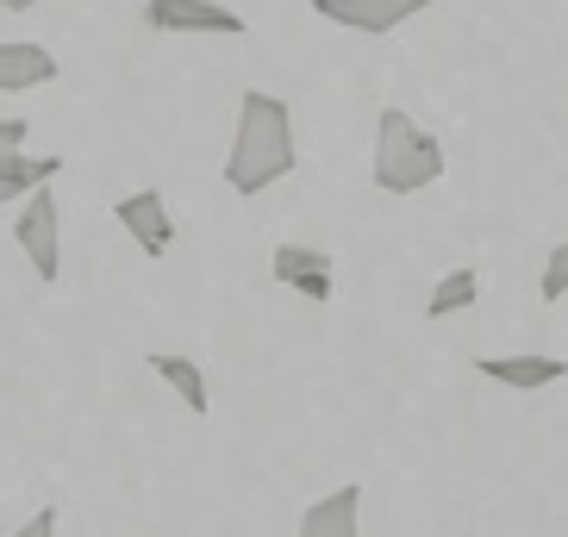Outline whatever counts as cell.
Returning a JSON list of instances; mask_svg holds the SVG:
<instances>
[{
    "mask_svg": "<svg viewBox=\"0 0 568 537\" xmlns=\"http://www.w3.org/2000/svg\"><path fill=\"white\" fill-rule=\"evenodd\" d=\"M301 169V132H294V107L268 88H244L237 94V125L232 151H225V188L232 194H268Z\"/></svg>",
    "mask_w": 568,
    "mask_h": 537,
    "instance_id": "obj_1",
    "label": "cell"
},
{
    "mask_svg": "<svg viewBox=\"0 0 568 537\" xmlns=\"http://www.w3.org/2000/svg\"><path fill=\"white\" fill-rule=\"evenodd\" d=\"M444 169H450L444 144L406 107H382L375 113V188L382 194H400V201L406 194H425V188L444 182Z\"/></svg>",
    "mask_w": 568,
    "mask_h": 537,
    "instance_id": "obj_2",
    "label": "cell"
},
{
    "mask_svg": "<svg viewBox=\"0 0 568 537\" xmlns=\"http://www.w3.org/2000/svg\"><path fill=\"white\" fill-rule=\"evenodd\" d=\"M13 237H19V251H26V263H32L38 282H57V275H63V213H57L51 188L19 206Z\"/></svg>",
    "mask_w": 568,
    "mask_h": 537,
    "instance_id": "obj_3",
    "label": "cell"
},
{
    "mask_svg": "<svg viewBox=\"0 0 568 537\" xmlns=\"http://www.w3.org/2000/svg\"><path fill=\"white\" fill-rule=\"evenodd\" d=\"M151 32H201V38H244L251 19L232 13L225 0H144Z\"/></svg>",
    "mask_w": 568,
    "mask_h": 537,
    "instance_id": "obj_4",
    "label": "cell"
},
{
    "mask_svg": "<svg viewBox=\"0 0 568 537\" xmlns=\"http://www.w3.org/2000/svg\"><path fill=\"white\" fill-rule=\"evenodd\" d=\"M113 219L125 225V237H132L151 263H163V256L175 251V219H169V194H163V188H132V194H119Z\"/></svg>",
    "mask_w": 568,
    "mask_h": 537,
    "instance_id": "obj_5",
    "label": "cell"
},
{
    "mask_svg": "<svg viewBox=\"0 0 568 537\" xmlns=\"http://www.w3.org/2000/svg\"><path fill=\"white\" fill-rule=\"evenodd\" d=\"M268 268H275V282L294 287V294L313 301V306H325L337 294V275H332L337 263H332V251H318V244H294V237H287V244L268 251Z\"/></svg>",
    "mask_w": 568,
    "mask_h": 537,
    "instance_id": "obj_6",
    "label": "cell"
},
{
    "mask_svg": "<svg viewBox=\"0 0 568 537\" xmlns=\"http://www.w3.org/2000/svg\"><path fill=\"white\" fill-rule=\"evenodd\" d=\"M425 7H437V0H313L318 19H332V26H344V32H363V38L400 32L406 19H418Z\"/></svg>",
    "mask_w": 568,
    "mask_h": 537,
    "instance_id": "obj_7",
    "label": "cell"
},
{
    "mask_svg": "<svg viewBox=\"0 0 568 537\" xmlns=\"http://www.w3.org/2000/svg\"><path fill=\"white\" fill-rule=\"evenodd\" d=\"M481 382L494 387H513V394H537V387H556L568 382V363L550 351H518V356H475Z\"/></svg>",
    "mask_w": 568,
    "mask_h": 537,
    "instance_id": "obj_8",
    "label": "cell"
},
{
    "mask_svg": "<svg viewBox=\"0 0 568 537\" xmlns=\"http://www.w3.org/2000/svg\"><path fill=\"white\" fill-rule=\"evenodd\" d=\"M63 75L51 44H32V38H7L0 44V94H32V88H51Z\"/></svg>",
    "mask_w": 568,
    "mask_h": 537,
    "instance_id": "obj_9",
    "label": "cell"
},
{
    "mask_svg": "<svg viewBox=\"0 0 568 537\" xmlns=\"http://www.w3.org/2000/svg\"><path fill=\"white\" fill-rule=\"evenodd\" d=\"M294 537H363V482H344L332 494H318L301 513Z\"/></svg>",
    "mask_w": 568,
    "mask_h": 537,
    "instance_id": "obj_10",
    "label": "cell"
},
{
    "mask_svg": "<svg viewBox=\"0 0 568 537\" xmlns=\"http://www.w3.org/2000/svg\"><path fill=\"white\" fill-rule=\"evenodd\" d=\"M144 369H151L156 382L175 387V401H182L194 419H206V413H213V387H206V369L194 363V356H182V351H151V356H144Z\"/></svg>",
    "mask_w": 568,
    "mask_h": 537,
    "instance_id": "obj_11",
    "label": "cell"
},
{
    "mask_svg": "<svg viewBox=\"0 0 568 537\" xmlns=\"http://www.w3.org/2000/svg\"><path fill=\"white\" fill-rule=\"evenodd\" d=\"M57 169H63V156H26V151H7L0 156V206H26L32 194H44V188L57 182Z\"/></svg>",
    "mask_w": 568,
    "mask_h": 537,
    "instance_id": "obj_12",
    "label": "cell"
},
{
    "mask_svg": "<svg viewBox=\"0 0 568 537\" xmlns=\"http://www.w3.org/2000/svg\"><path fill=\"white\" fill-rule=\"evenodd\" d=\"M475 301H481V275H475V268H444V275H437V287L425 294V320L468 313Z\"/></svg>",
    "mask_w": 568,
    "mask_h": 537,
    "instance_id": "obj_13",
    "label": "cell"
},
{
    "mask_svg": "<svg viewBox=\"0 0 568 537\" xmlns=\"http://www.w3.org/2000/svg\"><path fill=\"white\" fill-rule=\"evenodd\" d=\"M537 294H544L550 306H556V301H568V237L550 251V263H544V282H537Z\"/></svg>",
    "mask_w": 568,
    "mask_h": 537,
    "instance_id": "obj_14",
    "label": "cell"
},
{
    "mask_svg": "<svg viewBox=\"0 0 568 537\" xmlns=\"http://www.w3.org/2000/svg\"><path fill=\"white\" fill-rule=\"evenodd\" d=\"M7 537H57V506H38L32 519L19 525V531H7Z\"/></svg>",
    "mask_w": 568,
    "mask_h": 537,
    "instance_id": "obj_15",
    "label": "cell"
},
{
    "mask_svg": "<svg viewBox=\"0 0 568 537\" xmlns=\"http://www.w3.org/2000/svg\"><path fill=\"white\" fill-rule=\"evenodd\" d=\"M26 132H32L26 119H0V156H7V151H26Z\"/></svg>",
    "mask_w": 568,
    "mask_h": 537,
    "instance_id": "obj_16",
    "label": "cell"
},
{
    "mask_svg": "<svg viewBox=\"0 0 568 537\" xmlns=\"http://www.w3.org/2000/svg\"><path fill=\"white\" fill-rule=\"evenodd\" d=\"M7 13H32V7H44V0H0Z\"/></svg>",
    "mask_w": 568,
    "mask_h": 537,
    "instance_id": "obj_17",
    "label": "cell"
}]
</instances>
